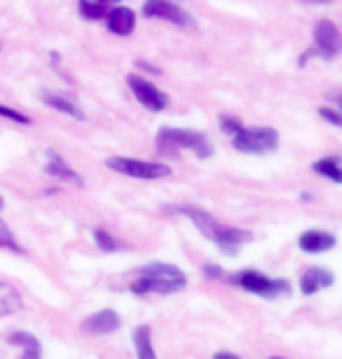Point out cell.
I'll return each mask as SVG.
<instances>
[{
  "instance_id": "6da1fadb",
  "label": "cell",
  "mask_w": 342,
  "mask_h": 359,
  "mask_svg": "<svg viewBox=\"0 0 342 359\" xmlns=\"http://www.w3.org/2000/svg\"><path fill=\"white\" fill-rule=\"evenodd\" d=\"M164 212H173L180 214L185 219H190L194 223V228L202 233L206 240H211L213 245L220 249V254L225 256H237L241 245L251 240V233L239 228H230V226H220L216 219H211V214H206L204 209L194 207V205H169L164 207Z\"/></svg>"
},
{
  "instance_id": "7a4b0ae2",
  "label": "cell",
  "mask_w": 342,
  "mask_h": 359,
  "mask_svg": "<svg viewBox=\"0 0 342 359\" xmlns=\"http://www.w3.org/2000/svg\"><path fill=\"white\" fill-rule=\"evenodd\" d=\"M187 287V277L180 268L171 266V263H148L138 270L136 280L131 282V294L145 296V294H162L171 296L178 294Z\"/></svg>"
},
{
  "instance_id": "3957f363",
  "label": "cell",
  "mask_w": 342,
  "mask_h": 359,
  "mask_svg": "<svg viewBox=\"0 0 342 359\" xmlns=\"http://www.w3.org/2000/svg\"><path fill=\"white\" fill-rule=\"evenodd\" d=\"M157 151L164 155L173 151H192L199 160H206L213 155V146L204 132L180 130V127H162L157 134Z\"/></svg>"
},
{
  "instance_id": "277c9868",
  "label": "cell",
  "mask_w": 342,
  "mask_h": 359,
  "mask_svg": "<svg viewBox=\"0 0 342 359\" xmlns=\"http://www.w3.org/2000/svg\"><path fill=\"white\" fill-rule=\"evenodd\" d=\"M227 282L263 298H279L291 294V284L286 280H281V277H267L263 273H258V270H241V273L230 275Z\"/></svg>"
},
{
  "instance_id": "5b68a950",
  "label": "cell",
  "mask_w": 342,
  "mask_h": 359,
  "mask_svg": "<svg viewBox=\"0 0 342 359\" xmlns=\"http://www.w3.org/2000/svg\"><path fill=\"white\" fill-rule=\"evenodd\" d=\"M232 144L239 153L267 155V153L277 151L279 132L272 130V127H244V130L232 139Z\"/></svg>"
},
{
  "instance_id": "8992f818",
  "label": "cell",
  "mask_w": 342,
  "mask_h": 359,
  "mask_svg": "<svg viewBox=\"0 0 342 359\" xmlns=\"http://www.w3.org/2000/svg\"><path fill=\"white\" fill-rule=\"evenodd\" d=\"M106 167L117 174L131 176V179H143V181H157L171 174V167L166 165L148 162V160H134V158H108L106 160Z\"/></svg>"
},
{
  "instance_id": "52a82bcc",
  "label": "cell",
  "mask_w": 342,
  "mask_h": 359,
  "mask_svg": "<svg viewBox=\"0 0 342 359\" xmlns=\"http://www.w3.org/2000/svg\"><path fill=\"white\" fill-rule=\"evenodd\" d=\"M127 85H129V90L134 97H136L138 104L145 106L152 113H159L169 106V97H166L162 90H157L152 83H148L145 78L136 76V73H129V76H127Z\"/></svg>"
},
{
  "instance_id": "ba28073f",
  "label": "cell",
  "mask_w": 342,
  "mask_h": 359,
  "mask_svg": "<svg viewBox=\"0 0 342 359\" xmlns=\"http://www.w3.org/2000/svg\"><path fill=\"white\" fill-rule=\"evenodd\" d=\"M314 52L326 59H333L340 52V31L331 19H321L314 29V50H310V54Z\"/></svg>"
},
{
  "instance_id": "9c48e42d",
  "label": "cell",
  "mask_w": 342,
  "mask_h": 359,
  "mask_svg": "<svg viewBox=\"0 0 342 359\" xmlns=\"http://www.w3.org/2000/svg\"><path fill=\"white\" fill-rule=\"evenodd\" d=\"M143 15L150 19H164L176 26H192V17L180 8L178 3H166V0H150L143 3Z\"/></svg>"
},
{
  "instance_id": "30bf717a",
  "label": "cell",
  "mask_w": 342,
  "mask_h": 359,
  "mask_svg": "<svg viewBox=\"0 0 342 359\" xmlns=\"http://www.w3.org/2000/svg\"><path fill=\"white\" fill-rule=\"evenodd\" d=\"M120 315L115 310L106 308V310H99V313H94L92 317H87L83 322V331L92 336H108V334H115L120 329Z\"/></svg>"
},
{
  "instance_id": "8fae6325",
  "label": "cell",
  "mask_w": 342,
  "mask_h": 359,
  "mask_svg": "<svg viewBox=\"0 0 342 359\" xmlns=\"http://www.w3.org/2000/svg\"><path fill=\"white\" fill-rule=\"evenodd\" d=\"M106 26L115 36H131L134 26H136V15L124 5H117V8H111L108 15H106Z\"/></svg>"
},
{
  "instance_id": "7c38bea8",
  "label": "cell",
  "mask_w": 342,
  "mask_h": 359,
  "mask_svg": "<svg viewBox=\"0 0 342 359\" xmlns=\"http://www.w3.org/2000/svg\"><path fill=\"white\" fill-rule=\"evenodd\" d=\"M333 282H335V275L331 273V270L307 268L303 273V277H300V291H303L305 296H314L321 289L333 287Z\"/></svg>"
},
{
  "instance_id": "4fadbf2b",
  "label": "cell",
  "mask_w": 342,
  "mask_h": 359,
  "mask_svg": "<svg viewBox=\"0 0 342 359\" xmlns=\"http://www.w3.org/2000/svg\"><path fill=\"white\" fill-rule=\"evenodd\" d=\"M335 235L331 233H324V230H307L298 237V247L303 249L307 254H324V252H331L335 247Z\"/></svg>"
},
{
  "instance_id": "5bb4252c",
  "label": "cell",
  "mask_w": 342,
  "mask_h": 359,
  "mask_svg": "<svg viewBox=\"0 0 342 359\" xmlns=\"http://www.w3.org/2000/svg\"><path fill=\"white\" fill-rule=\"evenodd\" d=\"M45 172L50 176H55V179H62V181H71V184H78L83 186L85 179L80 176L76 169L69 167V162H66L62 155H59L57 151H47V165H45Z\"/></svg>"
},
{
  "instance_id": "9a60e30c",
  "label": "cell",
  "mask_w": 342,
  "mask_h": 359,
  "mask_svg": "<svg viewBox=\"0 0 342 359\" xmlns=\"http://www.w3.org/2000/svg\"><path fill=\"white\" fill-rule=\"evenodd\" d=\"M8 341L12 345H19V348H24V355L22 359H43V348H40L38 338L29 334V331H15V334L8 336Z\"/></svg>"
},
{
  "instance_id": "2e32d148",
  "label": "cell",
  "mask_w": 342,
  "mask_h": 359,
  "mask_svg": "<svg viewBox=\"0 0 342 359\" xmlns=\"http://www.w3.org/2000/svg\"><path fill=\"white\" fill-rule=\"evenodd\" d=\"M24 308V301H22V294L12 287L8 282H0V317L3 315H12V313H19Z\"/></svg>"
},
{
  "instance_id": "e0dca14e",
  "label": "cell",
  "mask_w": 342,
  "mask_h": 359,
  "mask_svg": "<svg viewBox=\"0 0 342 359\" xmlns=\"http://www.w3.org/2000/svg\"><path fill=\"white\" fill-rule=\"evenodd\" d=\"M40 99H43V104L55 108V111H62V113L71 115V118H76V120H85V113L80 111V108H78L76 104H73L71 99L62 97V94H50V92H45V94H40Z\"/></svg>"
},
{
  "instance_id": "ac0fdd59",
  "label": "cell",
  "mask_w": 342,
  "mask_h": 359,
  "mask_svg": "<svg viewBox=\"0 0 342 359\" xmlns=\"http://www.w3.org/2000/svg\"><path fill=\"white\" fill-rule=\"evenodd\" d=\"M342 162L338 155H331V158H321L312 165L314 174L319 176H326V179H331L333 184H342Z\"/></svg>"
},
{
  "instance_id": "d6986e66",
  "label": "cell",
  "mask_w": 342,
  "mask_h": 359,
  "mask_svg": "<svg viewBox=\"0 0 342 359\" xmlns=\"http://www.w3.org/2000/svg\"><path fill=\"white\" fill-rule=\"evenodd\" d=\"M134 345H136L138 359H157L155 348H152V336H150L148 324H141V327L134 331Z\"/></svg>"
},
{
  "instance_id": "ffe728a7",
  "label": "cell",
  "mask_w": 342,
  "mask_h": 359,
  "mask_svg": "<svg viewBox=\"0 0 342 359\" xmlns=\"http://www.w3.org/2000/svg\"><path fill=\"white\" fill-rule=\"evenodd\" d=\"M78 10H80V15H83V19H87V22H99V19H106L111 5L108 3H92V0H83V3L78 5Z\"/></svg>"
},
{
  "instance_id": "44dd1931",
  "label": "cell",
  "mask_w": 342,
  "mask_h": 359,
  "mask_svg": "<svg viewBox=\"0 0 342 359\" xmlns=\"http://www.w3.org/2000/svg\"><path fill=\"white\" fill-rule=\"evenodd\" d=\"M0 249H10V252H15V254H22L24 252L22 245L17 242L15 233H12L10 226L3 219H0Z\"/></svg>"
},
{
  "instance_id": "7402d4cb",
  "label": "cell",
  "mask_w": 342,
  "mask_h": 359,
  "mask_svg": "<svg viewBox=\"0 0 342 359\" xmlns=\"http://www.w3.org/2000/svg\"><path fill=\"white\" fill-rule=\"evenodd\" d=\"M94 242H97V247L101 249V252H117V249H122V245L115 240L113 235H108L106 230H94Z\"/></svg>"
},
{
  "instance_id": "603a6c76",
  "label": "cell",
  "mask_w": 342,
  "mask_h": 359,
  "mask_svg": "<svg viewBox=\"0 0 342 359\" xmlns=\"http://www.w3.org/2000/svg\"><path fill=\"white\" fill-rule=\"evenodd\" d=\"M220 130H223L225 134H232V137H237V134L244 130V125H241L237 118H230V115H220Z\"/></svg>"
},
{
  "instance_id": "cb8c5ba5",
  "label": "cell",
  "mask_w": 342,
  "mask_h": 359,
  "mask_svg": "<svg viewBox=\"0 0 342 359\" xmlns=\"http://www.w3.org/2000/svg\"><path fill=\"white\" fill-rule=\"evenodd\" d=\"M0 118H10V120H15V123H19V125H31L29 115L19 113V111H15V108H10V106H0Z\"/></svg>"
},
{
  "instance_id": "d4e9b609",
  "label": "cell",
  "mask_w": 342,
  "mask_h": 359,
  "mask_svg": "<svg viewBox=\"0 0 342 359\" xmlns=\"http://www.w3.org/2000/svg\"><path fill=\"white\" fill-rule=\"evenodd\" d=\"M319 115L326 120V123H331L333 127H340L342 125V115L338 108H328V106H321L319 108Z\"/></svg>"
},
{
  "instance_id": "484cf974",
  "label": "cell",
  "mask_w": 342,
  "mask_h": 359,
  "mask_svg": "<svg viewBox=\"0 0 342 359\" xmlns=\"http://www.w3.org/2000/svg\"><path fill=\"white\" fill-rule=\"evenodd\" d=\"M202 275L206 280H220V277H223V268H220L218 263H206L202 268Z\"/></svg>"
},
{
  "instance_id": "4316f807",
  "label": "cell",
  "mask_w": 342,
  "mask_h": 359,
  "mask_svg": "<svg viewBox=\"0 0 342 359\" xmlns=\"http://www.w3.org/2000/svg\"><path fill=\"white\" fill-rule=\"evenodd\" d=\"M213 359H241V357H237V355H232V352H218L216 357Z\"/></svg>"
},
{
  "instance_id": "83f0119b",
  "label": "cell",
  "mask_w": 342,
  "mask_h": 359,
  "mask_svg": "<svg viewBox=\"0 0 342 359\" xmlns=\"http://www.w3.org/2000/svg\"><path fill=\"white\" fill-rule=\"evenodd\" d=\"M3 209H5V198L0 195V212H3Z\"/></svg>"
},
{
  "instance_id": "f1b7e54d",
  "label": "cell",
  "mask_w": 342,
  "mask_h": 359,
  "mask_svg": "<svg viewBox=\"0 0 342 359\" xmlns=\"http://www.w3.org/2000/svg\"><path fill=\"white\" fill-rule=\"evenodd\" d=\"M270 359H284V357H270Z\"/></svg>"
}]
</instances>
